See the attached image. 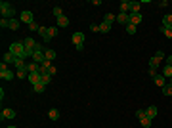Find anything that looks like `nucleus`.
<instances>
[{"label":"nucleus","mask_w":172,"mask_h":128,"mask_svg":"<svg viewBox=\"0 0 172 128\" xmlns=\"http://www.w3.org/2000/svg\"><path fill=\"white\" fill-rule=\"evenodd\" d=\"M159 31L164 33V36H167V38H172V29H164V27L161 25V27H159Z\"/></svg>","instance_id":"nucleus-31"},{"label":"nucleus","mask_w":172,"mask_h":128,"mask_svg":"<svg viewBox=\"0 0 172 128\" xmlns=\"http://www.w3.org/2000/svg\"><path fill=\"white\" fill-rule=\"evenodd\" d=\"M136 117H138V119H144V117H145V109H138V111H136Z\"/></svg>","instance_id":"nucleus-40"},{"label":"nucleus","mask_w":172,"mask_h":128,"mask_svg":"<svg viewBox=\"0 0 172 128\" xmlns=\"http://www.w3.org/2000/svg\"><path fill=\"white\" fill-rule=\"evenodd\" d=\"M54 15H56V19L63 15V10H61V6H56V8H54Z\"/></svg>","instance_id":"nucleus-35"},{"label":"nucleus","mask_w":172,"mask_h":128,"mask_svg":"<svg viewBox=\"0 0 172 128\" xmlns=\"http://www.w3.org/2000/svg\"><path fill=\"white\" fill-rule=\"evenodd\" d=\"M0 11H2V17L4 19H14V14H15V8L12 6L10 2H0Z\"/></svg>","instance_id":"nucleus-2"},{"label":"nucleus","mask_w":172,"mask_h":128,"mask_svg":"<svg viewBox=\"0 0 172 128\" xmlns=\"http://www.w3.org/2000/svg\"><path fill=\"white\" fill-rule=\"evenodd\" d=\"M23 44H25V50H27V56L33 57V54H35V48H36V42L31 38V36H27L25 40H23Z\"/></svg>","instance_id":"nucleus-4"},{"label":"nucleus","mask_w":172,"mask_h":128,"mask_svg":"<svg viewBox=\"0 0 172 128\" xmlns=\"http://www.w3.org/2000/svg\"><path fill=\"white\" fill-rule=\"evenodd\" d=\"M14 67H17V69H27V63H25V59H19V57H17L15 63H14Z\"/></svg>","instance_id":"nucleus-28"},{"label":"nucleus","mask_w":172,"mask_h":128,"mask_svg":"<svg viewBox=\"0 0 172 128\" xmlns=\"http://www.w3.org/2000/svg\"><path fill=\"white\" fill-rule=\"evenodd\" d=\"M19 21H23V23H27V25H31V23L35 21V15H33V11H29V10H23L21 14H19Z\"/></svg>","instance_id":"nucleus-5"},{"label":"nucleus","mask_w":172,"mask_h":128,"mask_svg":"<svg viewBox=\"0 0 172 128\" xmlns=\"http://www.w3.org/2000/svg\"><path fill=\"white\" fill-rule=\"evenodd\" d=\"M0 77H2V80H12L15 77V73L12 69H8V65L2 61V65H0Z\"/></svg>","instance_id":"nucleus-3"},{"label":"nucleus","mask_w":172,"mask_h":128,"mask_svg":"<svg viewBox=\"0 0 172 128\" xmlns=\"http://www.w3.org/2000/svg\"><path fill=\"white\" fill-rule=\"evenodd\" d=\"M15 77H19V78H29V71H27V69H17V71H15Z\"/></svg>","instance_id":"nucleus-27"},{"label":"nucleus","mask_w":172,"mask_h":128,"mask_svg":"<svg viewBox=\"0 0 172 128\" xmlns=\"http://www.w3.org/2000/svg\"><path fill=\"white\" fill-rule=\"evenodd\" d=\"M8 128H17V126H14V124H12V126H8Z\"/></svg>","instance_id":"nucleus-46"},{"label":"nucleus","mask_w":172,"mask_h":128,"mask_svg":"<svg viewBox=\"0 0 172 128\" xmlns=\"http://www.w3.org/2000/svg\"><path fill=\"white\" fill-rule=\"evenodd\" d=\"M90 31H94V33H100V25H96V23H92V25H90Z\"/></svg>","instance_id":"nucleus-42"},{"label":"nucleus","mask_w":172,"mask_h":128,"mask_svg":"<svg viewBox=\"0 0 172 128\" xmlns=\"http://www.w3.org/2000/svg\"><path fill=\"white\" fill-rule=\"evenodd\" d=\"M58 27H69V19H67L65 15H61V17H58Z\"/></svg>","instance_id":"nucleus-20"},{"label":"nucleus","mask_w":172,"mask_h":128,"mask_svg":"<svg viewBox=\"0 0 172 128\" xmlns=\"http://www.w3.org/2000/svg\"><path fill=\"white\" fill-rule=\"evenodd\" d=\"M147 73H149L151 77H155V75H157V69H155V67H149V69H147Z\"/></svg>","instance_id":"nucleus-43"},{"label":"nucleus","mask_w":172,"mask_h":128,"mask_svg":"<svg viewBox=\"0 0 172 128\" xmlns=\"http://www.w3.org/2000/svg\"><path fill=\"white\" fill-rule=\"evenodd\" d=\"M145 117L153 120V119H155V117H157V107H155V105H149V107H147V109H145Z\"/></svg>","instance_id":"nucleus-12"},{"label":"nucleus","mask_w":172,"mask_h":128,"mask_svg":"<svg viewBox=\"0 0 172 128\" xmlns=\"http://www.w3.org/2000/svg\"><path fill=\"white\" fill-rule=\"evenodd\" d=\"M8 52H12L15 57H19V59L29 57V56H27V50H25V44H23V42H14V44H10V50H8Z\"/></svg>","instance_id":"nucleus-1"},{"label":"nucleus","mask_w":172,"mask_h":128,"mask_svg":"<svg viewBox=\"0 0 172 128\" xmlns=\"http://www.w3.org/2000/svg\"><path fill=\"white\" fill-rule=\"evenodd\" d=\"M109 31H111V25H107V23H100V33H103V34H107Z\"/></svg>","instance_id":"nucleus-29"},{"label":"nucleus","mask_w":172,"mask_h":128,"mask_svg":"<svg viewBox=\"0 0 172 128\" xmlns=\"http://www.w3.org/2000/svg\"><path fill=\"white\" fill-rule=\"evenodd\" d=\"M161 75H163L164 78H172V67H170V65L163 67V73H161Z\"/></svg>","instance_id":"nucleus-22"},{"label":"nucleus","mask_w":172,"mask_h":128,"mask_svg":"<svg viewBox=\"0 0 172 128\" xmlns=\"http://www.w3.org/2000/svg\"><path fill=\"white\" fill-rule=\"evenodd\" d=\"M58 25L56 27H48V34H46V38H44V42H50L52 38H56V36H58Z\"/></svg>","instance_id":"nucleus-7"},{"label":"nucleus","mask_w":172,"mask_h":128,"mask_svg":"<svg viewBox=\"0 0 172 128\" xmlns=\"http://www.w3.org/2000/svg\"><path fill=\"white\" fill-rule=\"evenodd\" d=\"M126 33L128 34H136V25H130V23H128L126 25Z\"/></svg>","instance_id":"nucleus-36"},{"label":"nucleus","mask_w":172,"mask_h":128,"mask_svg":"<svg viewBox=\"0 0 172 128\" xmlns=\"http://www.w3.org/2000/svg\"><path fill=\"white\" fill-rule=\"evenodd\" d=\"M38 69H40V65L36 63V61H31V63H27V71H29V73H36Z\"/></svg>","instance_id":"nucleus-19"},{"label":"nucleus","mask_w":172,"mask_h":128,"mask_svg":"<svg viewBox=\"0 0 172 128\" xmlns=\"http://www.w3.org/2000/svg\"><path fill=\"white\" fill-rule=\"evenodd\" d=\"M113 21H117V15H113V14H105V15H103V23L111 25Z\"/></svg>","instance_id":"nucleus-21"},{"label":"nucleus","mask_w":172,"mask_h":128,"mask_svg":"<svg viewBox=\"0 0 172 128\" xmlns=\"http://www.w3.org/2000/svg\"><path fill=\"white\" fill-rule=\"evenodd\" d=\"M15 117V111H14V109H4V111L2 113H0V119H14Z\"/></svg>","instance_id":"nucleus-13"},{"label":"nucleus","mask_w":172,"mask_h":128,"mask_svg":"<svg viewBox=\"0 0 172 128\" xmlns=\"http://www.w3.org/2000/svg\"><path fill=\"white\" fill-rule=\"evenodd\" d=\"M15 59H17V57H15L12 52H6V54H4V57H2V61H4L6 65H14V63H15Z\"/></svg>","instance_id":"nucleus-9"},{"label":"nucleus","mask_w":172,"mask_h":128,"mask_svg":"<svg viewBox=\"0 0 172 128\" xmlns=\"http://www.w3.org/2000/svg\"><path fill=\"white\" fill-rule=\"evenodd\" d=\"M42 84H50L52 82V75L50 73H46V75H42V80H40Z\"/></svg>","instance_id":"nucleus-32"},{"label":"nucleus","mask_w":172,"mask_h":128,"mask_svg":"<svg viewBox=\"0 0 172 128\" xmlns=\"http://www.w3.org/2000/svg\"><path fill=\"white\" fill-rule=\"evenodd\" d=\"M44 88H46V84H42V82H36V84H33V90L36 94H42L44 92Z\"/></svg>","instance_id":"nucleus-23"},{"label":"nucleus","mask_w":172,"mask_h":128,"mask_svg":"<svg viewBox=\"0 0 172 128\" xmlns=\"http://www.w3.org/2000/svg\"><path fill=\"white\" fill-rule=\"evenodd\" d=\"M73 44L75 46H84V34L82 33H75L73 34Z\"/></svg>","instance_id":"nucleus-10"},{"label":"nucleus","mask_w":172,"mask_h":128,"mask_svg":"<svg viewBox=\"0 0 172 128\" xmlns=\"http://www.w3.org/2000/svg\"><path fill=\"white\" fill-rule=\"evenodd\" d=\"M140 2H130V11H128V14H142V11H140Z\"/></svg>","instance_id":"nucleus-18"},{"label":"nucleus","mask_w":172,"mask_h":128,"mask_svg":"<svg viewBox=\"0 0 172 128\" xmlns=\"http://www.w3.org/2000/svg\"><path fill=\"white\" fill-rule=\"evenodd\" d=\"M44 54H46V59L48 61H54V59H56V50H44Z\"/></svg>","instance_id":"nucleus-25"},{"label":"nucleus","mask_w":172,"mask_h":128,"mask_svg":"<svg viewBox=\"0 0 172 128\" xmlns=\"http://www.w3.org/2000/svg\"><path fill=\"white\" fill-rule=\"evenodd\" d=\"M19 19H15V17H14V19H10V27L8 29H12V31H17V29H19Z\"/></svg>","instance_id":"nucleus-24"},{"label":"nucleus","mask_w":172,"mask_h":128,"mask_svg":"<svg viewBox=\"0 0 172 128\" xmlns=\"http://www.w3.org/2000/svg\"><path fill=\"white\" fill-rule=\"evenodd\" d=\"M161 90H163V96H172V82H167V86Z\"/></svg>","instance_id":"nucleus-30"},{"label":"nucleus","mask_w":172,"mask_h":128,"mask_svg":"<svg viewBox=\"0 0 172 128\" xmlns=\"http://www.w3.org/2000/svg\"><path fill=\"white\" fill-rule=\"evenodd\" d=\"M159 65H161V61H159V59H157L155 56H153V57L149 59V67H155V69H157V67H159Z\"/></svg>","instance_id":"nucleus-33"},{"label":"nucleus","mask_w":172,"mask_h":128,"mask_svg":"<svg viewBox=\"0 0 172 128\" xmlns=\"http://www.w3.org/2000/svg\"><path fill=\"white\" fill-rule=\"evenodd\" d=\"M167 65L172 67V56H167Z\"/></svg>","instance_id":"nucleus-45"},{"label":"nucleus","mask_w":172,"mask_h":128,"mask_svg":"<svg viewBox=\"0 0 172 128\" xmlns=\"http://www.w3.org/2000/svg\"><path fill=\"white\" fill-rule=\"evenodd\" d=\"M48 117H50V120H58L59 119V111L58 109H50V111H48Z\"/></svg>","instance_id":"nucleus-26"},{"label":"nucleus","mask_w":172,"mask_h":128,"mask_svg":"<svg viewBox=\"0 0 172 128\" xmlns=\"http://www.w3.org/2000/svg\"><path fill=\"white\" fill-rule=\"evenodd\" d=\"M33 61H36L38 65H42V63L46 61V54L44 52H35L33 54Z\"/></svg>","instance_id":"nucleus-8"},{"label":"nucleus","mask_w":172,"mask_h":128,"mask_svg":"<svg viewBox=\"0 0 172 128\" xmlns=\"http://www.w3.org/2000/svg\"><path fill=\"white\" fill-rule=\"evenodd\" d=\"M38 34L42 36V38H46V34H48V27H40V29H38Z\"/></svg>","instance_id":"nucleus-38"},{"label":"nucleus","mask_w":172,"mask_h":128,"mask_svg":"<svg viewBox=\"0 0 172 128\" xmlns=\"http://www.w3.org/2000/svg\"><path fill=\"white\" fill-rule=\"evenodd\" d=\"M130 15V25H140L142 23V14H128Z\"/></svg>","instance_id":"nucleus-15"},{"label":"nucleus","mask_w":172,"mask_h":128,"mask_svg":"<svg viewBox=\"0 0 172 128\" xmlns=\"http://www.w3.org/2000/svg\"><path fill=\"white\" fill-rule=\"evenodd\" d=\"M42 80V75L38 71L36 73H29V82H33V84H36V82H40Z\"/></svg>","instance_id":"nucleus-14"},{"label":"nucleus","mask_w":172,"mask_h":128,"mask_svg":"<svg viewBox=\"0 0 172 128\" xmlns=\"http://www.w3.org/2000/svg\"><path fill=\"white\" fill-rule=\"evenodd\" d=\"M170 82H172V80H170Z\"/></svg>","instance_id":"nucleus-47"},{"label":"nucleus","mask_w":172,"mask_h":128,"mask_svg":"<svg viewBox=\"0 0 172 128\" xmlns=\"http://www.w3.org/2000/svg\"><path fill=\"white\" fill-rule=\"evenodd\" d=\"M155 57L159 59V61H163V59L167 57V56H164V52H157V54H155Z\"/></svg>","instance_id":"nucleus-41"},{"label":"nucleus","mask_w":172,"mask_h":128,"mask_svg":"<svg viewBox=\"0 0 172 128\" xmlns=\"http://www.w3.org/2000/svg\"><path fill=\"white\" fill-rule=\"evenodd\" d=\"M119 8H121V14H128V11H130V2H128V0H122Z\"/></svg>","instance_id":"nucleus-17"},{"label":"nucleus","mask_w":172,"mask_h":128,"mask_svg":"<svg viewBox=\"0 0 172 128\" xmlns=\"http://www.w3.org/2000/svg\"><path fill=\"white\" fill-rule=\"evenodd\" d=\"M117 23H121V25H128V23H130V15H128V14H119V15H117Z\"/></svg>","instance_id":"nucleus-11"},{"label":"nucleus","mask_w":172,"mask_h":128,"mask_svg":"<svg viewBox=\"0 0 172 128\" xmlns=\"http://www.w3.org/2000/svg\"><path fill=\"white\" fill-rule=\"evenodd\" d=\"M167 6H168V2H167V0H163V2H159V8H167Z\"/></svg>","instance_id":"nucleus-44"},{"label":"nucleus","mask_w":172,"mask_h":128,"mask_svg":"<svg viewBox=\"0 0 172 128\" xmlns=\"http://www.w3.org/2000/svg\"><path fill=\"white\" fill-rule=\"evenodd\" d=\"M140 123H142V126H144V128H149V126H151V119L144 117V119H140Z\"/></svg>","instance_id":"nucleus-34"},{"label":"nucleus","mask_w":172,"mask_h":128,"mask_svg":"<svg viewBox=\"0 0 172 128\" xmlns=\"http://www.w3.org/2000/svg\"><path fill=\"white\" fill-rule=\"evenodd\" d=\"M0 27H2V29H8V27H10V19H4V17H2V21H0Z\"/></svg>","instance_id":"nucleus-39"},{"label":"nucleus","mask_w":172,"mask_h":128,"mask_svg":"<svg viewBox=\"0 0 172 128\" xmlns=\"http://www.w3.org/2000/svg\"><path fill=\"white\" fill-rule=\"evenodd\" d=\"M161 25H163L164 29H172V15H170V14H167V15L163 17V23H161Z\"/></svg>","instance_id":"nucleus-16"},{"label":"nucleus","mask_w":172,"mask_h":128,"mask_svg":"<svg viewBox=\"0 0 172 128\" xmlns=\"http://www.w3.org/2000/svg\"><path fill=\"white\" fill-rule=\"evenodd\" d=\"M153 82H155L159 88H164V86H167V78H164L161 73H157V75L153 77Z\"/></svg>","instance_id":"nucleus-6"},{"label":"nucleus","mask_w":172,"mask_h":128,"mask_svg":"<svg viewBox=\"0 0 172 128\" xmlns=\"http://www.w3.org/2000/svg\"><path fill=\"white\" fill-rule=\"evenodd\" d=\"M38 29H40V25H38L36 21H33V23L29 25V31H36V33H38Z\"/></svg>","instance_id":"nucleus-37"}]
</instances>
